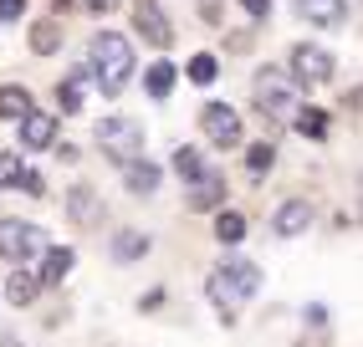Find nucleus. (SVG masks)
Listing matches in <instances>:
<instances>
[{"mask_svg": "<svg viewBox=\"0 0 363 347\" xmlns=\"http://www.w3.org/2000/svg\"><path fill=\"white\" fill-rule=\"evenodd\" d=\"M205 291H210V302L220 307V322H225V327H235V307L246 302V296L261 291V271H256L251 261H220V266L210 271Z\"/></svg>", "mask_w": 363, "mask_h": 347, "instance_id": "1", "label": "nucleus"}, {"mask_svg": "<svg viewBox=\"0 0 363 347\" xmlns=\"http://www.w3.org/2000/svg\"><path fill=\"white\" fill-rule=\"evenodd\" d=\"M92 87L98 92H108V97H118L128 87V77H133V46L118 36V31H98L92 36Z\"/></svg>", "mask_w": 363, "mask_h": 347, "instance_id": "2", "label": "nucleus"}, {"mask_svg": "<svg viewBox=\"0 0 363 347\" xmlns=\"http://www.w3.org/2000/svg\"><path fill=\"white\" fill-rule=\"evenodd\" d=\"M98 143H103V154L113 159V164H128V159H138L143 154V123L138 118H103L98 123Z\"/></svg>", "mask_w": 363, "mask_h": 347, "instance_id": "3", "label": "nucleus"}, {"mask_svg": "<svg viewBox=\"0 0 363 347\" xmlns=\"http://www.w3.org/2000/svg\"><path fill=\"white\" fill-rule=\"evenodd\" d=\"M256 108L266 118H277V123H292V113H297V82H286L277 67H266L256 77Z\"/></svg>", "mask_w": 363, "mask_h": 347, "instance_id": "4", "label": "nucleus"}, {"mask_svg": "<svg viewBox=\"0 0 363 347\" xmlns=\"http://www.w3.org/2000/svg\"><path fill=\"white\" fill-rule=\"evenodd\" d=\"M36 251H46L41 225H31V220H6V225H0V256L11 266H26Z\"/></svg>", "mask_w": 363, "mask_h": 347, "instance_id": "5", "label": "nucleus"}, {"mask_svg": "<svg viewBox=\"0 0 363 347\" xmlns=\"http://www.w3.org/2000/svg\"><path fill=\"white\" fill-rule=\"evenodd\" d=\"M200 128H205V138L215 148H235L240 143V113L225 108V103H205L200 108Z\"/></svg>", "mask_w": 363, "mask_h": 347, "instance_id": "6", "label": "nucleus"}, {"mask_svg": "<svg viewBox=\"0 0 363 347\" xmlns=\"http://www.w3.org/2000/svg\"><path fill=\"white\" fill-rule=\"evenodd\" d=\"M184 205L195 210V215H205V210H220V205H225V174H220V169H205V174H195V179H189V189H184Z\"/></svg>", "mask_w": 363, "mask_h": 347, "instance_id": "7", "label": "nucleus"}, {"mask_svg": "<svg viewBox=\"0 0 363 347\" xmlns=\"http://www.w3.org/2000/svg\"><path fill=\"white\" fill-rule=\"evenodd\" d=\"M292 72H297V82H307V87H318V82H328L333 77V57L323 52V46H292Z\"/></svg>", "mask_w": 363, "mask_h": 347, "instance_id": "8", "label": "nucleus"}, {"mask_svg": "<svg viewBox=\"0 0 363 347\" xmlns=\"http://www.w3.org/2000/svg\"><path fill=\"white\" fill-rule=\"evenodd\" d=\"M133 26L143 31V41L149 46H164L174 41V31H169V21H164V11H159V0H133Z\"/></svg>", "mask_w": 363, "mask_h": 347, "instance_id": "9", "label": "nucleus"}, {"mask_svg": "<svg viewBox=\"0 0 363 347\" xmlns=\"http://www.w3.org/2000/svg\"><path fill=\"white\" fill-rule=\"evenodd\" d=\"M67 215H72V225H98L103 220V194L92 184H77L67 194Z\"/></svg>", "mask_w": 363, "mask_h": 347, "instance_id": "10", "label": "nucleus"}, {"mask_svg": "<svg viewBox=\"0 0 363 347\" xmlns=\"http://www.w3.org/2000/svg\"><path fill=\"white\" fill-rule=\"evenodd\" d=\"M16 123H21V143H26V148H46V143L57 138V113H36V108H26Z\"/></svg>", "mask_w": 363, "mask_h": 347, "instance_id": "11", "label": "nucleus"}, {"mask_svg": "<svg viewBox=\"0 0 363 347\" xmlns=\"http://www.w3.org/2000/svg\"><path fill=\"white\" fill-rule=\"evenodd\" d=\"M307 225H312V205H307V200H286V205L277 210V220H272V230H277L281 240L307 235Z\"/></svg>", "mask_w": 363, "mask_h": 347, "instance_id": "12", "label": "nucleus"}, {"mask_svg": "<svg viewBox=\"0 0 363 347\" xmlns=\"http://www.w3.org/2000/svg\"><path fill=\"white\" fill-rule=\"evenodd\" d=\"M159 179H164V174H159L149 159H128V164H123V184H128V194H138V200L159 194Z\"/></svg>", "mask_w": 363, "mask_h": 347, "instance_id": "13", "label": "nucleus"}, {"mask_svg": "<svg viewBox=\"0 0 363 347\" xmlns=\"http://www.w3.org/2000/svg\"><path fill=\"white\" fill-rule=\"evenodd\" d=\"M87 87H92V72H87V67H77V72H72V77L57 87V108H62V118H67V113H82Z\"/></svg>", "mask_w": 363, "mask_h": 347, "instance_id": "14", "label": "nucleus"}, {"mask_svg": "<svg viewBox=\"0 0 363 347\" xmlns=\"http://www.w3.org/2000/svg\"><path fill=\"white\" fill-rule=\"evenodd\" d=\"M36 291H41V281H36V271H26V266H16L11 276H6V302L11 307H31Z\"/></svg>", "mask_w": 363, "mask_h": 347, "instance_id": "15", "label": "nucleus"}, {"mask_svg": "<svg viewBox=\"0 0 363 347\" xmlns=\"http://www.w3.org/2000/svg\"><path fill=\"white\" fill-rule=\"evenodd\" d=\"M297 16L312 21V26H343V0H297Z\"/></svg>", "mask_w": 363, "mask_h": 347, "instance_id": "16", "label": "nucleus"}, {"mask_svg": "<svg viewBox=\"0 0 363 347\" xmlns=\"http://www.w3.org/2000/svg\"><path fill=\"white\" fill-rule=\"evenodd\" d=\"M72 261H77V256H72L67 245H52V251L41 256V271H36V281H41V286H62V281H67V271H72Z\"/></svg>", "mask_w": 363, "mask_h": 347, "instance_id": "17", "label": "nucleus"}, {"mask_svg": "<svg viewBox=\"0 0 363 347\" xmlns=\"http://www.w3.org/2000/svg\"><path fill=\"white\" fill-rule=\"evenodd\" d=\"M179 82V67L174 62H154L149 72H143V87H149V97H169Z\"/></svg>", "mask_w": 363, "mask_h": 347, "instance_id": "18", "label": "nucleus"}, {"mask_svg": "<svg viewBox=\"0 0 363 347\" xmlns=\"http://www.w3.org/2000/svg\"><path fill=\"white\" fill-rule=\"evenodd\" d=\"M215 240H220V245H240V240H246V215H235V210L220 205V215H215Z\"/></svg>", "mask_w": 363, "mask_h": 347, "instance_id": "19", "label": "nucleus"}, {"mask_svg": "<svg viewBox=\"0 0 363 347\" xmlns=\"http://www.w3.org/2000/svg\"><path fill=\"white\" fill-rule=\"evenodd\" d=\"M31 108V92L26 87H21V82H11V87H0V118H21V113H26Z\"/></svg>", "mask_w": 363, "mask_h": 347, "instance_id": "20", "label": "nucleus"}, {"mask_svg": "<svg viewBox=\"0 0 363 347\" xmlns=\"http://www.w3.org/2000/svg\"><path fill=\"white\" fill-rule=\"evenodd\" d=\"M57 46H62L57 21H36V26H31V52H36V57H52Z\"/></svg>", "mask_w": 363, "mask_h": 347, "instance_id": "21", "label": "nucleus"}, {"mask_svg": "<svg viewBox=\"0 0 363 347\" xmlns=\"http://www.w3.org/2000/svg\"><path fill=\"white\" fill-rule=\"evenodd\" d=\"M143 251H149V235H138V230L113 235V256H118V261H138Z\"/></svg>", "mask_w": 363, "mask_h": 347, "instance_id": "22", "label": "nucleus"}, {"mask_svg": "<svg viewBox=\"0 0 363 347\" xmlns=\"http://www.w3.org/2000/svg\"><path fill=\"white\" fill-rule=\"evenodd\" d=\"M292 123H297V133H302V138H323V133H328V118H323V108H307V113L297 108V113H292Z\"/></svg>", "mask_w": 363, "mask_h": 347, "instance_id": "23", "label": "nucleus"}, {"mask_svg": "<svg viewBox=\"0 0 363 347\" xmlns=\"http://www.w3.org/2000/svg\"><path fill=\"white\" fill-rule=\"evenodd\" d=\"M215 77H220V62H215L210 52H200V57H189V82H200V87H210Z\"/></svg>", "mask_w": 363, "mask_h": 347, "instance_id": "24", "label": "nucleus"}, {"mask_svg": "<svg viewBox=\"0 0 363 347\" xmlns=\"http://www.w3.org/2000/svg\"><path fill=\"white\" fill-rule=\"evenodd\" d=\"M174 174L179 179H195V174H205V159H200V148H174Z\"/></svg>", "mask_w": 363, "mask_h": 347, "instance_id": "25", "label": "nucleus"}, {"mask_svg": "<svg viewBox=\"0 0 363 347\" xmlns=\"http://www.w3.org/2000/svg\"><path fill=\"white\" fill-rule=\"evenodd\" d=\"M272 164H277V148H272V143H251L246 169H251V174H272Z\"/></svg>", "mask_w": 363, "mask_h": 347, "instance_id": "26", "label": "nucleus"}, {"mask_svg": "<svg viewBox=\"0 0 363 347\" xmlns=\"http://www.w3.org/2000/svg\"><path fill=\"white\" fill-rule=\"evenodd\" d=\"M21 169H26V164H21V154H0V184H16Z\"/></svg>", "mask_w": 363, "mask_h": 347, "instance_id": "27", "label": "nucleus"}, {"mask_svg": "<svg viewBox=\"0 0 363 347\" xmlns=\"http://www.w3.org/2000/svg\"><path fill=\"white\" fill-rule=\"evenodd\" d=\"M16 184L26 189V194H36V200H41V189H46V184H41V174H31V169H21V179H16Z\"/></svg>", "mask_w": 363, "mask_h": 347, "instance_id": "28", "label": "nucleus"}, {"mask_svg": "<svg viewBox=\"0 0 363 347\" xmlns=\"http://www.w3.org/2000/svg\"><path fill=\"white\" fill-rule=\"evenodd\" d=\"M21 11H26V0H0V21H21Z\"/></svg>", "mask_w": 363, "mask_h": 347, "instance_id": "29", "label": "nucleus"}, {"mask_svg": "<svg viewBox=\"0 0 363 347\" xmlns=\"http://www.w3.org/2000/svg\"><path fill=\"white\" fill-rule=\"evenodd\" d=\"M307 322H312V327H323V322H328V307L312 302V307H307Z\"/></svg>", "mask_w": 363, "mask_h": 347, "instance_id": "30", "label": "nucleus"}, {"mask_svg": "<svg viewBox=\"0 0 363 347\" xmlns=\"http://www.w3.org/2000/svg\"><path fill=\"white\" fill-rule=\"evenodd\" d=\"M240 6H246V11H251V16H256V21H261V16H266V11H272V0H240Z\"/></svg>", "mask_w": 363, "mask_h": 347, "instance_id": "31", "label": "nucleus"}, {"mask_svg": "<svg viewBox=\"0 0 363 347\" xmlns=\"http://www.w3.org/2000/svg\"><path fill=\"white\" fill-rule=\"evenodd\" d=\"M82 6H87V11H113L118 0H82Z\"/></svg>", "mask_w": 363, "mask_h": 347, "instance_id": "32", "label": "nucleus"}]
</instances>
